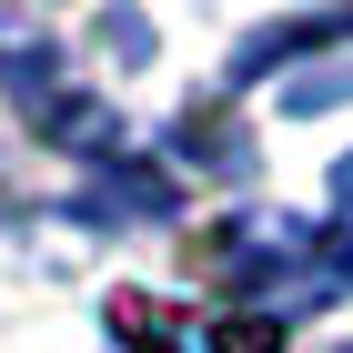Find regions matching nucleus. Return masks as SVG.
I'll return each instance as SVG.
<instances>
[{
	"label": "nucleus",
	"instance_id": "nucleus-4",
	"mask_svg": "<svg viewBox=\"0 0 353 353\" xmlns=\"http://www.w3.org/2000/svg\"><path fill=\"white\" fill-rule=\"evenodd\" d=\"M333 202H343V243H323V252H333V283H353V162H343V182H333Z\"/></svg>",
	"mask_w": 353,
	"mask_h": 353
},
{
	"label": "nucleus",
	"instance_id": "nucleus-5",
	"mask_svg": "<svg viewBox=\"0 0 353 353\" xmlns=\"http://www.w3.org/2000/svg\"><path fill=\"white\" fill-rule=\"evenodd\" d=\"M343 353H353V343H343Z\"/></svg>",
	"mask_w": 353,
	"mask_h": 353
},
{
	"label": "nucleus",
	"instance_id": "nucleus-2",
	"mask_svg": "<svg viewBox=\"0 0 353 353\" xmlns=\"http://www.w3.org/2000/svg\"><path fill=\"white\" fill-rule=\"evenodd\" d=\"M111 333L132 353H283L272 313H202V303H162V293H111Z\"/></svg>",
	"mask_w": 353,
	"mask_h": 353
},
{
	"label": "nucleus",
	"instance_id": "nucleus-3",
	"mask_svg": "<svg viewBox=\"0 0 353 353\" xmlns=\"http://www.w3.org/2000/svg\"><path fill=\"white\" fill-rule=\"evenodd\" d=\"M333 101H353V41L303 61V71H283V111H333Z\"/></svg>",
	"mask_w": 353,
	"mask_h": 353
},
{
	"label": "nucleus",
	"instance_id": "nucleus-1",
	"mask_svg": "<svg viewBox=\"0 0 353 353\" xmlns=\"http://www.w3.org/2000/svg\"><path fill=\"white\" fill-rule=\"evenodd\" d=\"M192 252H202V272H212V283L252 293V313H272V323L333 293V252H323V232H313V222H293V212H232V222H212Z\"/></svg>",
	"mask_w": 353,
	"mask_h": 353
}]
</instances>
